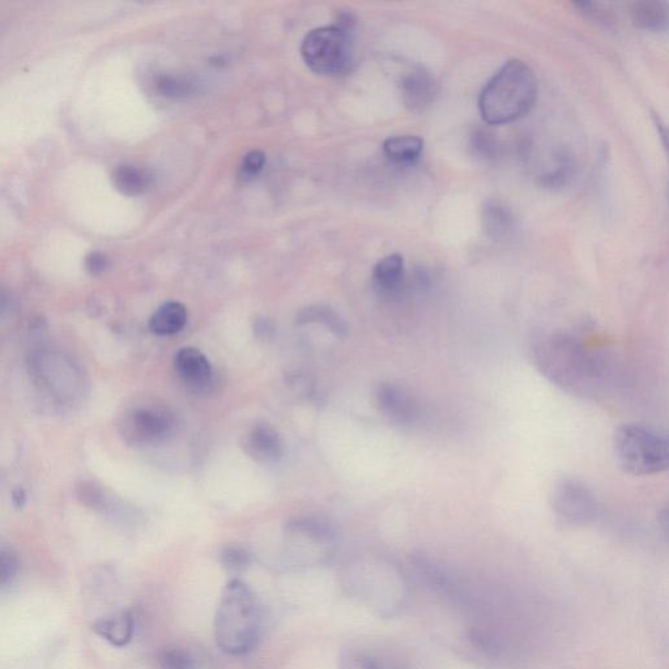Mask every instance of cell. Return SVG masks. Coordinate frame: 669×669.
Segmentation results:
<instances>
[{
  "label": "cell",
  "mask_w": 669,
  "mask_h": 669,
  "mask_svg": "<svg viewBox=\"0 0 669 669\" xmlns=\"http://www.w3.org/2000/svg\"><path fill=\"white\" fill-rule=\"evenodd\" d=\"M538 96V80L526 63L506 62L480 93L481 117L490 126L518 121L532 109Z\"/></svg>",
  "instance_id": "obj_2"
},
{
  "label": "cell",
  "mask_w": 669,
  "mask_h": 669,
  "mask_svg": "<svg viewBox=\"0 0 669 669\" xmlns=\"http://www.w3.org/2000/svg\"><path fill=\"white\" fill-rule=\"evenodd\" d=\"M549 502L553 514L566 526H586L594 522L600 513V501L594 490L572 477L557 481Z\"/></svg>",
  "instance_id": "obj_7"
},
{
  "label": "cell",
  "mask_w": 669,
  "mask_h": 669,
  "mask_svg": "<svg viewBox=\"0 0 669 669\" xmlns=\"http://www.w3.org/2000/svg\"><path fill=\"white\" fill-rule=\"evenodd\" d=\"M254 328L259 338H268L271 332L274 331V326L268 321H258L255 323Z\"/></svg>",
  "instance_id": "obj_31"
},
{
  "label": "cell",
  "mask_w": 669,
  "mask_h": 669,
  "mask_svg": "<svg viewBox=\"0 0 669 669\" xmlns=\"http://www.w3.org/2000/svg\"><path fill=\"white\" fill-rule=\"evenodd\" d=\"M93 629L98 636L112 643L113 646L123 647L131 641L134 634V619L129 612L118 613L109 619L98 620Z\"/></svg>",
  "instance_id": "obj_17"
},
{
  "label": "cell",
  "mask_w": 669,
  "mask_h": 669,
  "mask_svg": "<svg viewBox=\"0 0 669 669\" xmlns=\"http://www.w3.org/2000/svg\"><path fill=\"white\" fill-rule=\"evenodd\" d=\"M174 366L180 377L191 389L206 390L212 382L210 362L195 348H182L174 357Z\"/></svg>",
  "instance_id": "obj_11"
},
{
  "label": "cell",
  "mask_w": 669,
  "mask_h": 669,
  "mask_svg": "<svg viewBox=\"0 0 669 669\" xmlns=\"http://www.w3.org/2000/svg\"><path fill=\"white\" fill-rule=\"evenodd\" d=\"M157 669H194V659L185 650H164L157 658Z\"/></svg>",
  "instance_id": "obj_20"
},
{
  "label": "cell",
  "mask_w": 669,
  "mask_h": 669,
  "mask_svg": "<svg viewBox=\"0 0 669 669\" xmlns=\"http://www.w3.org/2000/svg\"><path fill=\"white\" fill-rule=\"evenodd\" d=\"M159 88L165 96L169 97H182L189 92V85L176 78H161Z\"/></svg>",
  "instance_id": "obj_24"
},
{
  "label": "cell",
  "mask_w": 669,
  "mask_h": 669,
  "mask_svg": "<svg viewBox=\"0 0 669 669\" xmlns=\"http://www.w3.org/2000/svg\"><path fill=\"white\" fill-rule=\"evenodd\" d=\"M247 454L261 463H274L283 457V441L271 425L257 424L244 441Z\"/></svg>",
  "instance_id": "obj_12"
},
{
  "label": "cell",
  "mask_w": 669,
  "mask_h": 669,
  "mask_svg": "<svg viewBox=\"0 0 669 669\" xmlns=\"http://www.w3.org/2000/svg\"><path fill=\"white\" fill-rule=\"evenodd\" d=\"M468 637H470V641L474 643L476 647H479V649L487 651V653L490 654H496L500 653L501 647L498 645V642L496 639H493L492 637L485 636L484 633L480 632H471L468 634Z\"/></svg>",
  "instance_id": "obj_27"
},
{
  "label": "cell",
  "mask_w": 669,
  "mask_h": 669,
  "mask_svg": "<svg viewBox=\"0 0 669 669\" xmlns=\"http://www.w3.org/2000/svg\"><path fill=\"white\" fill-rule=\"evenodd\" d=\"M27 364L34 386L57 406H78L88 395L87 374L67 353L48 347L34 349Z\"/></svg>",
  "instance_id": "obj_3"
},
{
  "label": "cell",
  "mask_w": 669,
  "mask_h": 669,
  "mask_svg": "<svg viewBox=\"0 0 669 669\" xmlns=\"http://www.w3.org/2000/svg\"><path fill=\"white\" fill-rule=\"evenodd\" d=\"M19 572V560L10 549L0 548V587L10 585Z\"/></svg>",
  "instance_id": "obj_22"
},
{
  "label": "cell",
  "mask_w": 669,
  "mask_h": 669,
  "mask_svg": "<svg viewBox=\"0 0 669 669\" xmlns=\"http://www.w3.org/2000/svg\"><path fill=\"white\" fill-rule=\"evenodd\" d=\"M574 6L577 7L579 12H582L583 15L592 17V19L598 20L599 23L605 25L611 23V16H609L607 11L602 10L599 4L583 2L575 3Z\"/></svg>",
  "instance_id": "obj_26"
},
{
  "label": "cell",
  "mask_w": 669,
  "mask_h": 669,
  "mask_svg": "<svg viewBox=\"0 0 669 669\" xmlns=\"http://www.w3.org/2000/svg\"><path fill=\"white\" fill-rule=\"evenodd\" d=\"M374 283L383 293H396L403 287L406 268L402 255L392 254L377 263L373 271Z\"/></svg>",
  "instance_id": "obj_14"
},
{
  "label": "cell",
  "mask_w": 669,
  "mask_h": 669,
  "mask_svg": "<svg viewBox=\"0 0 669 669\" xmlns=\"http://www.w3.org/2000/svg\"><path fill=\"white\" fill-rule=\"evenodd\" d=\"M630 16L638 28L654 29V31L662 29L668 20L666 6L660 2H651V0L634 3L630 8Z\"/></svg>",
  "instance_id": "obj_19"
},
{
  "label": "cell",
  "mask_w": 669,
  "mask_h": 669,
  "mask_svg": "<svg viewBox=\"0 0 669 669\" xmlns=\"http://www.w3.org/2000/svg\"><path fill=\"white\" fill-rule=\"evenodd\" d=\"M259 629L261 613L253 592L240 581L230 582L216 613L217 645L225 653L244 654L257 642Z\"/></svg>",
  "instance_id": "obj_4"
},
{
  "label": "cell",
  "mask_w": 669,
  "mask_h": 669,
  "mask_svg": "<svg viewBox=\"0 0 669 669\" xmlns=\"http://www.w3.org/2000/svg\"><path fill=\"white\" fill-rule=\"evenodd\" d=\"M113 182L123 195L136 196L146 193L151 186V177L136 166L122 165L114 170Z\"/></svg>",
  "instance_id": "obj_18"
},
{
  "label": "cell",
  "mask_w": 669,
  "mask_h": 669,
  "mask_svg": "<svg viewBox=\"0 0 669 669\" xmlns=\"http://www.w3.org/2000/svg\"><path fill=\"white\" fill-rule=\"evenodd\" d=\"M12 501H14V505L16 507H23L25 505V501H27V494H25L24 489H16L14 490V493H12Z\"/></svg>",
  "instance_id": "obj_32"
},
{
  "label": "cell",
  "mask_w": 669,
  "mask_h": 669,
  "mask_svg": "<svg viewBox=\"0 0 669 669\" xmlns=\"http://www.w3.org/2000/svg\"><path fill=\"white\" fill-rule=\"evenodd\" d=\"M400 92L408 109L413 112H423L436 98L438 85L429 71L417 67L403 76Z\"/></svg>",
  "instance_id": "obj_10"
},
{
  "label": "cell",
  "mask_w": 669,
  "mask_h": 669,
  "mask_svg": "<svg viewBox=\"0 0 669 669\" xmlns=\"http://www.w3.org/2000/svg\"><path fill=\"white\" fill-rule=\"evenodd\" d=\"M85 267H87L89 274L101 275L108 268V258L101 253L89 254L85 259Z\"/></svg>",
  "instance_id": "obj_29"
},
{
  "label": "cell",
  "mask_w": 669,
  "mask_h": 669,
  "mask_svg": "<svg viewBox=\"0 0 669 669\" xmlns=\"http://www.w3.org/2000/svg\"><path fill=\"white\" fill-rule=\"evenodd\" d=\"M302 58L321 75H339L351 65V45L347 32L339 27L314 29L301 46Z\"/></svg>",
  "instance_id": "obj_6"
},
{
  "label": "cell",
  "mask_w": 669,
  "mask_h": 669,
  "mask_svg": "<svg viewBox=\"0 0 669 669\" xmlns=\"http://www.w3.org/2000/svg\"><path fill=\"white\" fill-rule=\"evenodd\" d=\"M471 147L477 155L484 159H492L497 155V140L487 130H476L471 136Z\"/></svg>",
  "instance_id": "obj_21"
},
{
  "label": "cell",
  "mask_w": 669,
  "mask_h": 669,
  "mask_svg": "<svg viewBox=\"0 0 669 669\" xmlns=\"http://www.w3.org/2000/svg\"><path fill=\"white\" fill-rule=\"evenodd\" d=\"M12 298L6 288L0 287V318L4 317L10 311Z\"/></svg>",
  "instance_id": "obj_30"
},
{
  "label": "cell",
  "mask_w": 669,
  "mask_h": 669,
  "mask_svg": "<svg viewBox=\"0 0 669 669\" xmlns=\"http://www.w3.org/2000/svg\"><path fill=\"white\" fill-rule=\"evenodd\" d=\"M383 151L387 159L396 165H412L423 155L424 142L419 136H394L383 144Z\"/></svg>",
  "instance_id": "obj_15"
},
{
  "label": "cell",
  "mask_w": 669,
  "mask_h": 669,
  "mask_svg": "<svg viewBox=\"0 0 669 669\" xmlns=\"http://www.w3.org/2000/svg\"><path fill=\"white\" fill-rule=\"evenodd\" d=\"M221 560L225 568L238 572V570L245 569L250 562V555L246 549L241 547H227L221 553Z\"/></svg>",
  "instance_id": "obj_23"
},
{
  "label": "cell",
  "mask_w": 669,
  "mask_h": 669,
  "mask_svg": "<svg viewBox=\"0 0 669 669\" xmlns=\"http://www.w3.org/2000/svg\"><path fill=\"white\" fill-rule=\"evenodd\" d=\"M613 451L622 471L634 476L662 474L669 466L666 436L639 424L622 425L613 436Z\"/></svg>",
  "instance_id": "obj_5"
},
{
  "label": "cell",
  "mask_w": 669,
  "mask_h": 669,
  "mask_svg": "<svg viewBox=\"0 0 669 669\" xmlns=\"http://www.w3.org/2000/svg\"><path fill=\"white\" fill-rule=\"evenodd\" d=\"M377 403L383 415L396 424L412 425L420 419V406L415 396L394 383L379 386Z\"/></svg>",
  "instance_id": "obj_9"
},
{
  "label": "cell",
  "mask_w": 669,
  "mask_h": 669,
  "mask_svg": "<svg viewBox=\"0 0 669 669\" xmlns=\"http://www.w3.org/2000/svg\"><path fill=\"white\" fill-rule=\"evenodd\" d=\"M264 164H266L264 153L261 151H251L245 156L242 170H244L247 176H255V174L261 172Z\"/></svg>",
  "instance_id": "obj_25"
},
{
  "label": "cell",
  "mask_w": 669,
  "mask_h": 669,
  "mask_svg": "<svg viewBox=\"0 0 669 669\" xmlns=\"http://www.w3.org/2000/svg\"><path fill=\"white\" fill-rule=\"evenodd\" d=\"M532 356L540 373L568 394L586 399L602 389V359L573 335L553 332L540 336L532 348Z\"/></svg>",
  "instance_id": "obj_1"
},
{
  "label": "cell",
  "mask_w": 669,
  "mask_h": 669,
  "mask_svg": "<svg viewBox=\"0 0 669 669\" xmlns=\"http://www.w3.org/2000/svg\"><path fill=\"white\" fill-rule=\"evenodd\" d=\"M187 321L186 308L180 302H166L161 306L149 321V328L153 334L169 336L177 334Z\"/></svg>",
  "instance_id": "obj_16"
},
{
  "label": "cell",
  "mask_w": 669,
  "mask_h": 669,
  "mask_svg": "<svg viewBox=\"0 0 669 669\" xmlns=\"http://www.w3.org/2000/svg\"><path fill=\"white\" fill-rule=\"evenodd\" d=\"M349 669H392L385 663L379 662L377 658L369 655L357 656L349 662Z\"/></svg>",
  "instance_id": "obj_28"
},
{
  "label": "cell",
  "mask_w": 669,
  "mask_h": 669,
  "mask_svg": "<svg viewBox=\"0 0 669 669\" xmlns=\"http://www.w3.org/2000/svg\"><path fill=\"white\" fill-rule=\"evenodd\" d=\"M481 223L485 233L494 241H509L517 232V219L504 203L489 200L484 204Z\"/></svg>",
  "instance_id": "obj_13"
},
{
  "label": "cell",
  "mask_w": 669,
  "mask_h": 669,
  "mask_svg": "<svg viewBox=\"0 0 669 669\" xmlns=\"http://www.w3.org/2000/svg\"><path fill=\"white\" fill-rule=\"evenodd\" d=\"M170 412L163 407L132 409L119 421V432L131 445H147L164 440L172 430Z\"/></svg>",
  "instance_id": "obj_8"
}]
</instances>
